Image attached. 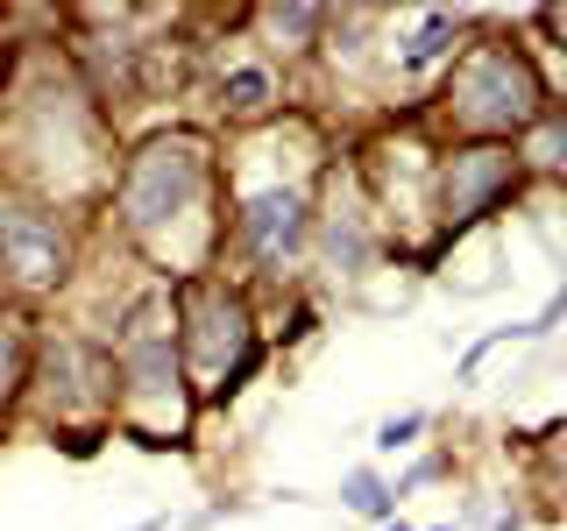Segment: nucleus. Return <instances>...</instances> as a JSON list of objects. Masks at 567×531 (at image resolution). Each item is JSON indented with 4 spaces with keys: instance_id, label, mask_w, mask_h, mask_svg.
Masks as SVG:
<instances>
[{
    "instance_id": "obj_1",
    "label": "nucleus",
    "mask_w": 567,
    "mask_h": 531,
    "mask_svg": "<svg viewBox=\"0 0 567 531\" xmlns=\"http://www.w3.org/2000/svg\"><path fill=\"white\" fill-rule=\"evenodd\" d=\"M454 114L468 128H525V121H539V79L504 43H483L454 71Z\"/></svg>"
},
{
    "instance_id": "obj_2",
    "label": "nucleus",
    "mask_w": 567,
    "mask_h": 531,
    "mask_svg": "<svg viewBox=\"0 0 567 531\" xmlns=\"http://www.w3.org/2000/svg\"><path fill=\"white\" fill-rule=\"evenodd\" d=\"M199 142H150V149L135 156L128 185H121V206H128V227H156V220H177V212L192 206V191H199Z\"/></svg>"
},
{
    "instance_id": "obj_3",
    "label": "nucleus",
    "mask_w": 567,
    "mask_h": 531,
    "mask_svg": "<svg viewBox=\"0 0 567 531\" xmlns=\"http://www.w3.org/2000/svg\"><path fill=\"white\" fill-rule=\"evenodd\" d=\"M248 305L241 298H227L220 283H199L192 291V326H185V354L192 368L206 376V389H220L235 368H248Z\"/></svg>"
},
{
    "instance_id": "obj_4",
    "label": "nucleus",
    "mask_w": 567,
    "mask_h": 531,
    "mask_svg": "<svg viewBox=\"0 0 567 531\" xmlns=\"http://www.w3.org/2000/svg\"><path fill=\"white\" fill-rule=\"evenodd\" d=\"M518 185V156L483 142V149H461L447 156V170H440V206H447V220H483V212L504 199V191Z\"/></svg>"
},
{
    "instance_id": "obj_5",
    "label": "nucleus",
    "mask_w": 567,
    "mask_h": 531,
    "mask_svg": "<svg viewBox=\"0 0 567 531\" xmlns=\"http://www.w3.org/2000/svg\"><path fill=\"white\" fill-rule=\"evenodd\" d=\"M0 270L14 283H29V291H50V283H64V227L50 220V212H0Z\"/></svg>"
},
{
    "instance_id": "obj_6",
    "label": "nucleus",
    "mask_w": 567,
    "mask_h": 531,
    "mask_svg": "<svg viewBox=\"0 0 567 531\" xmlns=\"http://www.w3.org/2000/svg\"><path fill=\"white\" fill-rule=\"evenodd\" d=\"M306 235V199H291V191H270V199H256L241 212V241L256 248L262 262H284Z\"/></svg>"
},
{
    "instance_id": "obj_7",
    "label": "nucleus",
    "mask_w": 567,
    "mask_h": 531,
    "mask_svg": "<svg viewBox=\"0 0 567 531\" xmlns=\"http://www.w3.org/2000/svg\"><path fill=\"white\" fill-rule=\"evenodd\" d=\"M348 510H362V518H390V489L377 482V475H348Z\"/></svg>"
},
{
    "instance_id": "obj_8",
    "label": "nucleus",
    "mask_w": 567,
    "mask_h": 531,
    "mask_svg": "<svg viewBox=\"0 0 567 531\" xmlns=\"http://www.w3.org/2000/svg\"><path fill=\"white\" fill-rule=\"evenodd\" d=\"M227 100H235V114H256V106L270 100V79H262V71H235V79H227Z\"/></svg>"
},
{
    "instance_id": "obj_9",
    "label": "nucleus",
    "mask_w": 567,
    "mask_h": 531,
    "mask_svg": "<svg viewBox=\"0 0 567 531\" xmlns=\"http://www.w3.org/2000/svg\"><path fill=\"white\" fill-rule=\"evenodd\" d=\"M447 35H454V22H447V14H433V22H425V29H419V43H412V50H404V64H433V58H440V50H447Z\"/></svg>"
},
{
    "instance_id": "obj_10",
    "label": "nucleus",
    "mask_w": 567,
    "mask_h": 531,
    "mask_svg": "<svg viewBox=\"0 0 567 531\" xmlns=\"http://www.w3.org/2000/svg\"><path fill=\"white\" fill-rule=\"evenodd\" d=\"M419 433H425V412H404V418H390L383 433H377V447H383V454H398V447H412Z\"/></svg>"
},
{
    "instance_id": "obj_11",
    "label": "nucleus",
    "mask_w": 567,
    "mask_h": 531,
    "mask_svg": "<svg viewBox=\"0 0 567 531\" xmlns=\"http://www.w3.org/2000/svg\"><path fill=\"white\" fill-rule=\"evenodd\" d=\"M539 22H546V35H554V43L567 50V8H546V14H539Z\"/></svg>"
},
{
    "instance_id": "obj_12",
    "label": "nucleus",
    "mask_w": 567,
    "mask_h": 531,
    "mask_svg": "<svg viewBox=\"0 0 567 531\" xmlns=\"http://www.w3.org/2000/svg\"><path fill=\"white\" fill-rule=\"evenodd\" d=\"M8 383H14V347H8V333H0V397H8Z\"/></svg>"
},
{
    "instance_id": "obj_13",
    "label": "nucleus",
    "mask_w": 567,
    "mask_h": 531,
    "mask_svg": "<svg viewBox=\"0 0 567 531\" xmlns=\"http://www.w3.org/2000/svg\"><path fill=\"white\" fill-rule=\"evenodd\" d=\"M390 531H412V524H390Z\"/></svg>"
},
{
    "instance_id": "obj_14",
    "label": "nucleus",
    "mask_w": 567,
    "mask_h": 531,
    "mask_svg": "<svg viewBox=\"0 0 567 531\" xmlns=\"http://www.w3.org/2000/svg\"><path fill=\"white\" fill-rule=\"evenodd\" d=\"M0 64H8V50H0Z\"/></svg>"
},
{
    "instance_id": "obj_15",
    "label": "nucleus",
    "mask_w": 567,
    "mask_h": 531,
    "mask_svg": "<svg viewBox=\"0 0 567 531\" xmlns=\"http://www.w3.org/2000/svg\"><path fill=\"white\" fill-rule=\"evenodd\" d=\"M142 531H156V524H142Z\"/></svg>"
}]
</instances>
